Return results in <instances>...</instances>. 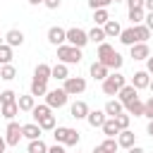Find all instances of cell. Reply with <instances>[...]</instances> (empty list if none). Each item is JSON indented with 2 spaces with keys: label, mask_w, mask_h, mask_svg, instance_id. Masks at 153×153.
<instances>
[{
  "label": "cell",
  "mask_w": 153,
  "mask_h": 153,
  "mask_svg": "<svg viewBox=\"0 0 153 153\" xmlns=\"http://www.w3.org/2000/svg\"><path fill=\"white\" fill-rule=\"evenodd\" d=\"M96 60H98V62H103L108 69H115V72H117V69L124 65V57H122V55H120V53H117V50H115L110 43H105V41H103V43H98Z\"/></svg>",
  "instance_id": "6da1fadb"
},
{
  "label": "cell",
  "mask_w": 153,
  "mask_h": 153,
  "mask_svg": "<svg viewBox=\"0 0 153 153\" xmlns=\"http://www.w3.org/2000/svg\"><path fill=\"white\" fill-rule=\"evenodd\" d=\"M81 48H74V45H69V43H62V45H57V60L60 62H65V65H79L81 62Z\"/></svg>",
  "instance_id": "7a4b0ae2"
},
{
  "label": "cell",
  "mask_w": 153,
  "mask_h": 153,
  "mask_svg": "<svg viewBox=\"0 0 153 153\" xmlns=\"http://www.w3.org/2000/svg\"><path fill=\"white\" fill-rule=\"evenodd\" d=\"M124 84H127V76L120 74V69H117V72H110V74L103 79V93H105V96H117V91H120Z\"/></svg>",
  "instance_id": "3957f363"
},
{
  "label": "cell",
  "mask_w": 153,
  "mask_h": 153,
  "mask_svg": "<svg viewBox=\"0 0 153 153\" xmlns=\"http://www.w3.org/2000/svg\"><path fill=\"white\" fill-rule=\"evenodd\" d=\"M67 100H69V96L65 93V88H48V93H45V105L50 110L67 105Z\"/></svg>",
  "instance_id": "277c9868"
},
{
  "label": "cell",
  "mask_w": 153,
  "mask_h": 153,
  "mask_svg": "<svg viewBox=\"0 0 153 153\" xmlns=\"http://www.w3.org/2000/svg\"><path fill=\"white\" fill-rule=\"evenodd\" d=\"M67 43L74 45V48H84V45L88 43V31H84V29H79V26L67 29Z\"/></svg>",
  "instance_id": "5b68a950"
},
{
  "label": "cell",
  "mask_w": 153,
  "mask_h": 153,
  "mask_svg": "<svg viewBox=\"0 0 153 153\" xmlns=\"http://www.w3.org/2000/svg\"><path fill=\"white\" fill-rule=\"evenodd\" d=\"M62 88H65L67 96H79V93L86 91V79H84V76H67Z\"/></svg>",
  "instance_id": "8992f818"
},
{
  "label": "cell",
  "mask_w": 153,
  "mask_h": 153,
  "mask_svg": "<svg viewBox=\"0 0 153 153\" xmlns=\"http://www.w3.org/2000/svg\"><path fill=\"white\" fill-rule=\"evenodd\" d=\"M5 141H7V146H19V141H22V124L19 122L10 120V124L5 129Z\"/></svg>",
  "instance_id": "52a82bcc"
},
{
  "label": "cell",
  "mask_w": 153,
  "mask_h": 153,
  "mask_svg": "<svg viewBox=\"0 0 153 153\" xmlns=\"http://www.w3.org/2000/svg\"><path fill=\"white\" fill-rule=\"evenodd\" d=\"M48 43H50V45H62V43H67V29H62V26H50V29H48Z\"/></svg>",
  "instance_id": "ba28073f"
},
{
  "label": "cell",
  "mask_w": 153,
  "mask_h": 153,
  "mask_svg": "<svg viewBox=\"0 0 153 153\" xmlns=\"http://www.w3.org/2000/svg\"><path fill=\"white\" fill-rule=\"evenodd\" d=\"M136 98H139V91H136L131 84H124V86L117 91V100H120L122 105H129V103L136 100Z\"/></svg>",
  "instance_id": "9c48e42d"
},
{
  "label": "cell",
  "mask_w": 153,
  "mask_h": 153,
  "mask_svg": "<svg viewBox=\"0 0 153 153\" xmlns=\"http://www.w3.org/2000/svg\"><path fill=\"white\" fill-rule=\"evenodd\" d=\"M129 55H131V60L141 62L151 55V48H148V43H134V45H129Z\"/></svg>",
  "instance_id": "30bf717a"
},
{
  "label": "cell",
  "mask_w": 153,
  "mask_h": 153,
  "mask_svg": "<svg viewBox=\"0 0 153 153\" xmlns=\"http://www.w3.org/2000/svg\"><path fill=\"white\" fill-rule=\"evenodd\" d=\"M148 84H151V74H148L146 69H139V72H134V74H131V86H134L136 91L148 88Z\"/></svg>",
  "instance_id": "8fae6325"
},
{
  "label": "cell",
  "mask_w": 153,
  "mask_h": 153,
  "mask_svg": "<svg viewBox=\"0 0 153 153\" xmlns=\"http://www.w3.org/2000/svg\"><path fill=\"white\" fill-rule=\"evenodd\" d=\"M115 139H117V146H120V148H131V146H136V134L129 131V129H122Z\"/></svg>",
  "instance_id": "7c38bea8"
},
{
  "label": "cell",
  "mask_w": 153,
  "mask_h": 153,
  "mask_svg": "<svg viewBox=\"0 0 153 153\" xmlns=\"http://www.w3.org/2000/svg\"><path fill=\"white\" fill-rule=\"evenodd\" d=\"M41 134H43V129L38 127V122H29V124H22V136H24V139L33 141V139H41Z\"/></svg>",
  "instance_id": "4fadbf2b"
},
{
  "label": "cell",
  "mask_w": 153,
  "mask_h": 153,
  "mask_svg": "<svg viewBox=\"0 0 153 153\" xmlns=\"http://www.w3.org/2000/svg\"><path fill=\"white\" fill-rule=\"evenodd\" d=\"M5 43L12 45V48H19V45L24 43V31H19V29H10V31L5 33Z\"/></svg>",
  "instance_id": "5bb4252c"
},
{
  "label": "cell",
  "mask_w": 153,
  "mask_h": 153,
  "mask_svg": "<svg viewBox=\"0 0 153 153\" xmlns=\"http://www.w3.org/2000/svg\"><path fill=\"white\" fill-rule=\"evenodd\" d=\"M69 115H72L74 120H86V115H88V105H86L84 100H74L72 108H69Z\"/></svg>",
  "instance_id": "9a60e30c"
},
{
  "label": "cell",
  "mask_w": 153,
  "mask_h": 153,
  "mask_svg": "<svg viewBox=\"0 0 153 153\" xmlns=\"http://www.w3.org/2000/svg\"><path fill=\"white\" fill-rule=\"evenodd\" d=\"M105 120H108V115H105L103 110H88V115H86V122H88V124H91L93 129H96V127L100 129Z\"/></svg>",
  "instance_id": "2e32d148"
},
{
  "label": "cell",
  "mask_w": 153,
  "mask_h": 153,
  "mask_svg": "<svg viewBox=\"0 0 153 153\" xmlns=\"http://www.w3.org/2000/svg\"><path fill=\"white\" fill-rule=\"evenodd\" d=\"M103 31H105V38H117L120 31H122V26H120L117 19H108V22L103 24Z\"/></svg>",
  "instance_id": "e0dca14e"
},
{
  "label": "cell",
  "mask_w": 153,
  "mask_h": 153,
  "mask_svg": "<svg viewBox=\"0 0 153 153\" xmlns=\"http://www.w3.org/2000/svg\"><path fill=\"white\" fill-rule=\"evenodd\" d=\"M67 76H69V69H67V65H65V62H57V65H53V67H50V79L65 81Z\"/></svg>",
  "instance_id": "ac0fdd59"
},
{
  "label": "cell",
  "mask_w": 153,
  "mask_h": 153,
  "mask_svg": "<svg viewBox=\"0 0 153 153\" xmlns=\"http://www.w3.org/2000/svg\"><path fill=\"white\" fill-rule=\"evenodd\" d=\"M88 72H91V76H93L96 81H103V79H105V76L110 74V69H108V67H105L103 62H98V60H96V62L91 65V69H88Z\"/></svg>",
  "instance_id": "d6986e66"
},
{
  "label": "cell",
  "mask_w": 153,
  "mask_h": 153,
  "mask_svg": "<svg viewBox=\"0 0 153 153\" xmlns=\"http://www.w3.org/2000/svg\"><path fill=\"white\" fill-rule=\"evenodd\" d=\"M117 38H120V43H122V45H134V43H139V41H136V33H134V26L122 29Z\"/></svg>",
  "instance_id": "ffe728a7"
},
{
  "label": "cell",
  "mask_w": 153,
  "mask_h": 153,
  "mask_svg": "<svg viewBox=\"0 0 153 153\" xmlns=\"http://www.w3.org/2000/svg\"><path fill=\"white\" fill-rule=\"evenodd\" d=\"M17 105H19V110H22V112H31V110H33V105H36V98H33L31 93L19 96V98H17Z\"/></svg>",
  "instance_id": "44dd1931"
},
{
  "label": "cell",
  "mask_w": 153,
  "mask_h": 153,
  "mask_svg": "<svg viewBox=\"0 0 153 153\" xmlns=\"http://www.w3.org/2000/svg\"><path fill=\"white\" fill-rule=\"evenodd\" d=\"M124 110V105L120 103V100H115V98H110L108 103H105V108H103V112L108 115V117H115V115H120Z\"/></svg>",
  "instance_id": "7402d4cb"
},
{
  "label": "cell",
  "mask_w": 153,
  "mask_h": 153,
  "mask_svg": "<svg viewBox=\"0 0 153 153\" xmlns=\"http://www.w3.org/2000/svg\"><path fill=\"white\" fill-rule=\"evenodd\" d=\"M0 115H2L5 120H14V117L19 115V105H17V100H14V103H5V105H0Z\"/></svg>",
  "instance_id": "603a6c76"
},
{
  "label": "cell",
  "mask_w": 153,
  "mask_h": 153,
  "mask_svg": "<svg viewBox=\"0 0 153 153\" xmlns=\"http://www.w3.org/2000/svg\"><path fill=\"white\" fill-rule=\"evenodd\" d=\"M29 93H31L33 98H38V96H45V93H48V81H38V79H33V81H31V88H29Z\"/></svg>",
  "instance_id": "cb8c5ba5"
},
{
  "label": "cell",
  "mask_w": 153,
  "mask_h": 153,
  "mask_svg": "<svg viewBox=\"0 0 153 153\" xmlns=\"http://www.w3.org/2000/svg\"><path fill=\"white\" fill-rule=\"evenodd\" d=\"M100 129H103V134H105V136H112V139L120 134V127H117L115 117H108V120L103 122V127H100Z\"/></svg>",
  "instance_id": "d4e9b609"
},
{
  "label": "cell",
  "mask_w": 153,
  "mask_h": 153,
  "mask_svg": "<svg viewBox=\"0 0 153 153\" xmlns=\"http://www.w3.org/2000/svg\"><path fill=\"white\" fill-rule=\"evenodd\" d=\"M134 33H136L139 43H148V38H151V29L146 24H134Z\"/></svg>",
  "instance_id": "484cf974"
},
{
  "label": "cell",
  "mask_w": 153,
  "mask_h": 153,
  "mask_svg": "<svg viewBox=\"0 0 153 153\" xmlns=\"http://www.w3.org/2000/svg\"><path fill=\"white\" fill-rule=\"evenodd\" d=\"M33 79H38V81H48V79H50V65H45V62L36 65V69H33Z\"/></svg>",
  "instance_id": "4316f807"
},
{
  "label": "cell",
  "mask_w": 153,
  "mask_h": 153,
  "mask_svg": "<svg viewBox=\"0 0 153 153\" xmlns=\"http://www.w3.org/2000/svg\"><path fill=\"white\" fill-rule=\"evenodd\" d=\"M26 153H48V143L43 139H33V141H29Z\"/></svg>",
  "instance_id": "83f0119b"
},
{
  "label": "cell",
  "mask_w": 153,
  "mask_h": 153,
  "mask_svg": "<svg viewBox=\"0 0 153 153\" xmlns=\"http://www.w3.org/2000/svg\"><path fill=\"white\" fill-rule=\"evenodd\" d=\"M124 110L129 112V115H134V117H143V100H131L129 105H124Z\"/></svg>",
  "instance_id": "f1b7e54d"
},
{
  "label": "cell",
  "mask_w": 153,
  "mask_h": 153,
  "mask_svg": "<svg viewBox=\"0 0 153 153\" xmlns=\"http://www.w3.org/2000/svg\"><path fill=\"white\" fill-rule=\"evenodd\" d=\"M38 127H41L43 131H53V129L57 127V120H55V115L50 112V115H45L43 120H38Z\"/></svg>",
  "instance_id": "f546056e"
},
{
  "label": "cell",
  "mask_w": 153,
  "mask_h": 153,
  "mask_svg": "<svg viewBox=\"0 0 153 153\" xmlns=\"http://www.w3.org/2000/svg\"><path fill=\"white\" fill-rule=\"evenodd\" d=\"M103 41H105L103 26H93V29L88 31V43H103Z\"/></svg>",
  "instance_id": "4dcf8cb0"
},
{
  "label": "cell",
  "mask_w": 153,
  "mask_h": 153,
  "mask_svg": "<svg viewBox=\"0 0 153 153\" xmlns=\"http://www.w3.org/2000/svg\"><path fill=\"white\" fill-rule=\"evenodd\" d=\"M14 76H17V69H14V65H12V62L0 67V79H2V81H12Z\"/></svg>",
  "instance_id": "1f68e13d"
},
{
  "label": "cell",
  "mask_w": 153,
  "mask_h": 153,
  "mask_svg": "<svg viewBox=\"0 0 153 153\" xmlns=\"http://www.w3.org/2000/svg\"><path fill=\"white\" fill-rule=\"evenodd\" d=\"M45 115H50V108L43 103V105H33V110H31V117H33V122H38V120H43Z\"/></svg>",
  "instance_id": "d6a6232c"
},
{
  "label": "cell",
  "mask_w": 153,
  "mask_h": 153,
  "mask_svg": "<svg viewBox=\"0 0 153 153\" xmlns=\"http://www.w3.org/2000/svg\"><path fill=\"white\" fill-rule=\"evenodd\" d=\"M79 141H81V134H79L76 129L67 127V139H65V146H79Z\"/></svg>",
  "instance_id": "836d02e7"
},
{
  "label": "cell",
  "mask_w": 153,
  "mask_h": 153,
  "mask_svg": "<svg viewBox=\"0 0 153 153\" xmlns=\"http://www.w3.org/2000/svg\"><path fill=\"white\" fill-rule=\"evenodd\" d=\"M12 62V45L0 43V65H10Z\"/></svg>",
  "instance_id": "e575fe53"
},
{
  "label": "cell",
  "mask_w": 153,
  "mask_h": 153,
  "mask_svg": "<svg viewBox=\"0 0 153 153\" xmlns=\"http://www.w3.org/2000/svg\"><path fill=\"white\" fill-rule=\"evenodd\" d=\"M143 17H146V10H143V7L129 10V22H131V26H134V24H143Z\"/></svg>",
  "instance_id": "d590c367"
},
{
  "label": "cell",
  "mask_w": 153,
  "mask_h": 153,
  "mask_svg": "<svg viewBox=\"0 0 153 153\" xmlns=\"http://www.w3.org/2000/svg\"><path fill=\"white\" fill-rule=\"evenodd\" d=\"M115 122H117V127H120V131H122V129H129V122H131V115L122 110L120 115H115Z\"/></svg>",
  "instance_id": "8d00e7d4"
},
{
  "label": "cell",
  "mask_w": 153,
  "mask_h": 153,
  "mask_svg": "<svg viewBox=\"0 0 153 153\" xmlns=\"http://www.w3.org/2000/svg\"><path fill=\"white\" fill-rule=\"evenodd\" d=\"M108 19H110L108 10H93V22H96V26H103Z\"/></svg>",
  "instance_id": "74e56055"
},
{
  "label": "cell",
  "mask_w": 153,
  "mask_h": 153,
  "mask_svg": "<svg viewBox=\"0 0 153 153\" xmlns=\"http://www.w3.org/2000/svg\"><path fill=\"white\" fill-rule=\"evenodd\" d=\"M14 100H17V93H14L12 88L0 91V105H5V103H14Z\"/></svg>",
  "instance_id": "f35d334b"
},
{
  "label": "cell",
  "mask_w": 153,
  "mask_h": 153,
  "mask_svg": "<svg viewBox=\"0 0 153 153\" xmlns=\"http://www.w3.org/2000/svg\"><path fill=\"white\" fill-rule=\"evenodd\" d=\"M53 136H55V143H62V146H65V139H67V127H55V129H53Z\"/></svg>",
  "instance_id": "ab89813d"
},
{
  "label": "cell",
  "mask_w": 153,
  "mask_h": 153,
  "mask_svg": "<svg viewBox=\"0 0 153 153\" xmlns=\"http://www.w3.org/2000/svg\"><path fill=\"white\" fill-rule=\"evenodd\" d=\"M108 5H112V0H88L91 10H108Z\"/></svg>",
  "instance_id": "60d3db41"
},
{
  "label": "cell",
  "mask_w": 153,
  "mask_h": 153,
  "mask_svg": "<svg viewBox=\"0 0 153 153\" xmlns=\"http://www.w3.org/2000/svg\"><path fill=\"white\" fill-rule=\"evenodd\" d=\"M103 146L110 151V153H115L120 146H117V139H112V136H105V141H103Z\"/></svg>",
  "instance_id": "b9f144b4"
},
{
  "label": "cell",
  "mask_w": 153,
  "mask_h": 153,
  "mask_svg": "<svg viewBox=\"0 0 153 153\" xmlns=\"http://www.w3.org/2000/svg\"><path fill=\"white\" fill-rule=\"evenodd\" d=\"M143 117H148V120H153V96L143 103Z\"/></svg>",
  "instance_id": "7bdbcfd3"
},
{
  "label": "cell",
  "mask_w": 153,
  "mask_h": 153,
  "mask_svg": "<svg viewBox=\"0 0 153 153\" xmlns=\"http://www.w3.org/2000/svg\"><path fill=\"white\" fill-rule=\"evenodd\" d=\"M124 2H127L129 10H139V7H143V0H124Z\"/></svg>",
  "instance_id": "ee69618b"
},
{
  "label": "cell",
  "mask_w": 153,
  "mask_h": 153,
  "mask_svg": "<svg viewBox=\"0 0 153 153\" xmlns=\"http://www.w3.org/2000/svg\"><path fill=\"white\" fill-rule=\"evenodd\" d=\"M43 5H45L48 10H57V7L62 5V0H43Z\"/></svg>",
  "instance_id": "f6af8a7d"
},
{
  "label": "cell",
  "mask_w": 153,
  "mask_h": 153,
  "mask_svg": "<svg viewBox=\"0 0 153 153\" xmlns=\"http://www.w3.org/2000/svg\"><path fill=\"white\" fill-rule=\"evenodd\" d=\"M48 153H67V151L62 143H53V146H48Z\"/></svg>",
  "instance_id": "bcb514c9"
},
{
  "label": "cell",
  "mask_w": 153,
  "mask_h": 153,
  "mask_svg": "<svg viewBox=\"0 0 153 153\" xmlns=\"http://www.w3.org/2000/svg\"><path fill=\"white\" fill-rule=\"evenodd\" d=\"M143 24L153 31V12H146V17H143Z\"/></svg>",
  "instance_id": "7dc6e473"
},
{
  "label": "cell",
  "mask_w": 153,
  "mask_h": 153,
  "mask_svg": "<svg viewBox=\"0 0 153 153\" xmlns=\"http://www.w3.org/2000/svg\"><path fill=\"white\" fill-rule=\"evenodd\" d=\"M146 72L153 76V55H148V57H146Z\"/></svg>",
  "instance_id": "c3c4849f"
},
{
  "label": "cell",
  "mask_w": 153,
  "mask_h": 153,
  "mask_svg": "<svg viewBox=\"0 0 153 153\" xmlns=\"http://www.w3.org/2000/svg\"><path fill=\"white\" fill-rule=\"evenodd\" d=\"M91 153H110V151H108V148H105L103 143H98V146H96V148H93Z\"/></svg>",
  "instance_id": "681fc988"
},
{
  "label": "cell",
  "mask_w": 153,
  "mask_h": 153,
  "mask_svg": "<svg viewBox=\"0 0 153 153\" xmlns=\"http://www.w3.org/2000/svg\"><path fill=\"white\" fill-rule=\"evenodd\" d=\"M143 10L146 12H153V0H143Z\"/></svg>",
  "instance_id": "f907efd6"
},
{
  "label": "cell",
  "mask_w": 153,
  "mask_h": 153,
  "mask_svg": "<svg viewBox=\"0 0 153 153\" xmlns=\"http://www.w3.org/2000/svg\"><path fill=\"white\" fill-rule=\"evenodd\" d=\"M127 153H146L141 146H131V148H127Z\"/></svg>",
  "instance_id": "816d5d0a"
},
{
  "label": "cell",
  "mask_w": 153,
  "mask_h": 153,
  "mask_svg": "<svg viewBox=\"0 0 153 153\" xmlns=\"http://www.w3.org/2000/svg\"><path fill=\"white\" fill-rule=\"evenodd\" d=\"M7 151V141H5V136H0V153H5Z\"/></svg>",
  "instance_id": "f5cc1de1"
},
{
  "label": "cell",
  "mask_w": 153,
  "mask_h": 153,
  "mask_svg": "<svg viewBox=\"0 0 153 153\" xmlns=\"http://www.w3.org/2000/svg\"><path fill=\"white\" fill-rule=\"evenodd\" d=\"M146 131H148V136H153V120H148V124H146Z\"/></svg>",
  "instance_id": "db71d44e"
},
{
  "label": "cell",
  "mask_w": 153,
  "mask_h": 153,
  "mask_svg": "<svg viewBox=\"0 0 153 153\" xmlns=\"http://www.w3.org/2000/svg\"><path fill=\"white\" fill-rule=\"evenodd\" d=\"M26 2H29V5H33V7H36V5H43V0H26Z\"/></svg>",
  "instance_id": "11a10c76"
},
{
  "label": "cell",
  "mask_w": 153,
  "mask_h": 153,
  "mask_svg": "<svg viewBox=\"0 0 153 153\" xmlns=\"http://www.w3.org/2000/svg\"><path fill=\"white\" fill-rule=\"evenodd\" d=\"M148 88H151V93H153V79H151V84H148Z\"/></svg>",
  "instance_id": "9f6ffc18"
},
{
  "label": "cell",
  "mask_w": 153,
  "mask_h": 153,
  "mask_svg": "<svg viewBox=\"0 0 153 153\" xmlns=\"http://www.w3.org/2000/svg\"><path fill=\"white\" fill-rule=\"evenodd\" d=\"M112 2H124V0H112Z\"/></svg>",
  "instance_id": "6f0895ef"
}]
</instances>
